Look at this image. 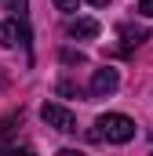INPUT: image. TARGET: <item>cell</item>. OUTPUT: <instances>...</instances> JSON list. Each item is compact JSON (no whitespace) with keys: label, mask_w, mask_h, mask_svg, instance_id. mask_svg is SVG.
Returning <instances> with one entry per match:
<instances>
[{"label":"cell","mask_w":153,"mask_h":156,"mask_svg":"<svg viewBox=\"0 0 153 156\" xmlns=\"http://www.w3.org/2000/svg\"><path fill=\"white\" fill-rule=\"evenodd\" d=\"M95 138H106L113 145H124L135 138V120L124 116V113H106V116L95 120Z\"/></svg>","instance_id":"1"},{"label":"cell","mask_w":153,"mask_h":156,"mask_svg":"<svg viewBox=\"0 0 153 156\" xmlns=\"http://www.w3.org/2000/svg\"><path fill=\"white\" fill-rule=\"evenodd\" d=\"M40 120H44L47 127L62 131V134L76 131V116L69 113V109H66V105H58V102H44V109H40Z\"/></svg>","instance_id":"2"},{"label":"cell","mask_w":153,"mask_h":156,"mask_svg":"<svg viewBox=\"0 0 153 156\" xmlns=\"http://www.w3.org/2000/svg\"><path fill=\"white\" fill-rule=\"evenodd\" d=\"M117 83H120V76H117V69H95V76H91V94L95 98H110L117 91Z\"/></svg>","instance_id":"3"},{"label":"cell","mask_w":153,"mask_h":156,"mask_svg":"<svg viewBox=\"0 0 153 156\" xmlns=\"http://www.w3.org/2000/svg\"><path fill=\"white\" fill-rule=\"evenodd\" d=\"M66 33L76 40H91V37H99V22L95 18H69L66 22Z\"/></svg>","instance_id":"4"},{"label":"cell","mask_w":153,"mask_h":156,"mask_svg":"<svg viewBox=\"0 0 153 156\" xmlns=\"http://www.w3.org/2000/svg\"><path fill=\"white\" fill-rule=\"evenodd\" d=\"M29 33H26V26H18V22H0V44L4 47H15V44H26Z\"/></svg>","instance_id":"5"},{"label":"cell","mask_w":153,"mask_h":156,"mask_svg":"<svg viewBox=\"0 0 153 156\" xmlns=\"http://www.w3.org/2000/svg\"><path fill=\"white\" fill-rule=\"evenodd\" d=\"M120 37L128 40V44H142V40H146V29H139V26H135V29H131V26H120Z\"/></svg>","instance_id":"6"},{"label":"cell","mask_w":153,"mask_h":156,"mask_svg":"<svg viewBox=\"0 0 153 156\" xmlns=\"http://www.w3.org/2000/svg\"><path fill=\"white\" fill-rule=\"evenodd\" d=\"M7 4V11H15V15H26V0H4Z\"/></svg>","instance_id":"7"},{"label":"cell","mask_w":153,"mask_h":156,"mask_svg":"<svg viewBox=\"0 0 153 156\" xmlns=\"http://www.w3.org/2000/svg\"><path fill=\"white\" fill-rule=\"evenodd\" d=\"M55 7L66 11V15H73V11H76V0H55Z\"/></svg>","instance_id":"8"},{"label":"cell","mask_w":153,"mask_h":156,"mask_svg":"<svg viewBox=\"0 0 153 156\" xmlns=\"http://www.w3.org/2000/svg\"><path fill=\"white\" fill-rule=\"evenodd\" d=\"M139 11H142L146 18H153V0H139Z\"/></svg>","instance_id":"9"},{"label":"cell","mask_w":153,"mask_h":156,"mask_svg":"<svg viewBox=\"0 0 153 156\" xmlns=\"http://www.w3.org/2000/svg\"><path fill=\"white\" fill-rule=\"evenodd\" d=\"M88 4H91V7H106L110 0H88Z\"/></svg>","instance_id":"10"}]
</instances>
